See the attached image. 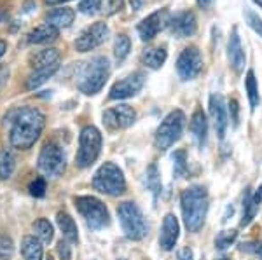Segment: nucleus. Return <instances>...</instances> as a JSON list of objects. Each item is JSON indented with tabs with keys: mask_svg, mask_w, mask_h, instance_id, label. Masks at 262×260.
<instances>
[{
	"mask_svg": "<svg viewBox=\"0 0 262 260\" xmlns=\"http://www.w3.org/2000/svg\"><path fill=\"white\" fill-rule=\"evenodd\" d=\"M42 129H44V115L40 110L30 107L19 108L11 119V145L19 150L30 149L39 140Z\"/></svg>",
	"mask_w": 262,
	"mask_h": 260,
	"instance_id": "f257e3e1",
	"label": "nucleus"
},
{
	"mask_svg": "<svg viewBox=\"0 0 262 260\" xmlns=\"http://www.w3.org/2000/svg\"><path fill=\"white\" fill-rule=\"evenodd\" d=\"M182 217L185 227L191 232H198L205 224L208 213V191L203 185H191L180 196Z\"/></svg>",
	"mask_w": 262,
	"mask_h": 260,
	"instance_id": "f03ea898",
	"label": "nucleus"
},
{
	"mask_svg": "<svg viewBox=\"0 0 262 260\" xmlns=\"http://www.w3.org/2000/svg\"><path fill=\"white\" fill-rule=\"evenodd\" d=\"M93 187L101 194L121 196L126 191V180L119 166H116L114 162H105L93 177Z\"/></svg>",
	"mask_w": 262,
	"mask_h": 260,
	"instance_id": "7ed1b4c3",
	"label": "nucleus"
},
{
	"mask_svg": "<svg viewBox=\"0 0 262 260\" xmlns=\"http://www.w3.org/2000/svg\"><path fill=\"white\" fill-rule=\"evenodd\" d=\"M108 72H111V65H108L107 58H95L93 61L88 63L86 70L81 75L79 91L84 94H96L105 86V82H107Z\"/></svg>",
	"mask_w": 262,
	"mask_h": 260,
	"instance_id": "20e7f679",
	"label": "nucleus"
},
{
	"mask_svg": "<svg viewBox=\"0 0 262 260\" xmlns=\"http://www.w3.org/2000/svg\"><path fill=\"white\" fill-rule=\"evenodd\" d=\"M117 215H119V222L122 232L126 234V238L133 241H138L142 238H145L147 230H149V225H147L145 219H143L140 208L135 203H122L117 208Z\"/></svg>",
	"mask_w": 262,
	"mask_h": 260,
	"instance_id": "39448f33",
	"label": "nucleus"
},
{
	"mask_svg": "<svg viewBox=\"0 0 262 260\" xmlns=\"http://www.w3.org/2000/svg\"><path fill=\"white\" fill-rule=\"evenodd\" d=\"M185 126V114L182 110H173L170 112L161 124H159L158 131H156V147L161 152L168 150L171 145H175V141L180 140L182 133H184Z\"/></svg>",
	"mask_w": 262,
	"mask_h": 260,
	"instance_id": "423d86ee",
	"label": "nucleus"
},
{
	"mask_svg": "<svg viewBox=\"0 0 262 260\" xmlns=\"http://www.w3.org/2000/svg\"><path fill=\"white\" fill-rule=\"evenodd\" d=\"M75 208L82 215V219L86 220V224L91 229L100 230L105 229L111 224V215L108 209L105 208V204L100 199L93 198V196H81L75 198Z\"/></svg>",
	"mask_w": 262,
	"mask_h": 260,
	"instance_id": "0eeeda50",
	"label": "nucleus"
},
{
	"mask_svg": "<svg viewBox=\"0 0 262 260\" xmlns=\"http://www.w3.org/2000/svg\"><path fill=\"white\" fill-rule=\"evenodd\" d=\"M101 150V135L95 126H86L79 136V152H77V166L88 168L98 159Z\"/></svg>",
	"mask_w": 262,
	"mask_h": 260,
	"instance_id": "6e6552de",
	"label": "nucleus"
},
{
	"mask_svg": "<svg viewBox=\"0 0 262 260\" xmlns=\"http://www.w3.org/2000/svg\"><path fill=\"white\" fill-rule=\"evenodd\" d=\"M65 164H67V159L61 147L54 144V141L46 144L39 156L40 171H44L49 177H60L63 171H65Z\"/></svg>",
	"mask_w": 262,
	"mask_h": 260,
	"instance_id": "1a4fd4ad",
	"label": "nucleus"
},
{
	"mask_svg": "<svg viewBox=\"0 0 262 260\" xmlns=\"http://www.w3.org/2000/svg\"><path fill=\"white\" fill-rule=\"evenodd\" d=\"M203 70V58L198 48H185L177 60V72L182 81H192Z\"/></svg>",
	"mask_w": 262,
	"mask_h": 260,
	"instance_id": "9d476101",
	"label": "nucleus"
},
{
	"mask_svg": "<svg viewBox=\"0 0 262 260\" xmlns=\"http://www.w3.org/2000/svg\"><path fill=\"white\" fill-rule=\"evenodd\" d=\"M107 35H108V27L105 23H101V21H98V23L88 27L86 30L77 37V40H75V49H77L79 53L93 51V49L98 48V45H101L107 40Z\"/></svg>",
	"mask_w": 262,
	"mask_h": 260,
	"instance_id": "9b49d317",
	"label": "nucleus"
},
{
	"mask_svg": "<svg viewBox=\"0 0 262 260\" xmlns=\"http://www.w3.org/2000/svg\"><path fill=\"white\" fill-rule=\"evenodd\" d=\"M137 119V112L129 105H117L103 114V123L108 129H126Z\"/></svg>",
	"mask_w": 262,
	"mask_h": 260,
	"instance_id": "f8f14e48",
	"label": "nucleus"
},
{
	"mask_svg": "<svg viewBox=\"0 0 262 260\" xmlns=\"http://www.w3.org/2000/svg\"><path fill=\"white\" fill-rule=\"evenodd\" d=\"M145 84V75L142 72H135L124 77L122 81L116 82L111 89V98L112 100H126V98H131V96L138 94L140 89Z\"/></svg>",
	"mask_w": 262,
	"mask_h": 260,
	"instance_id": "ddd939ff",
	"label": "nucleus"
},
{
	"mask_svg": "<svg viewBox=\"0 0 262 260\" xmlns=\"http://www.w3.org/2000/svg\"><path fill=\"white\" fill-rule=\"evenodd\" d=\"M168 23V11L161 9V11H156L152 12L150 16H147L145 19L140 21L138 25V35L143 42L152 40L159 32L163 30V27Z\"/></svg>",
	"mask_w": 262,
	"mask_h": 260,
	"instance_id": "4468645a",
	"label": "nucleus"
},
{
	"mask_svg": "<svg viewBox=\"0 0 262 260\" xmlns=\"http://www.w3.org/2000/svg\"><path fill=\"white\" fill-rule=\"evenodd\" d=\"M210 115H212L215 131H217L219 138H224L227 131V126H229V119H227V107L221 94L210 96Z\"/></svg>",
	"mask_w": 262,
	"mask_h": 260,
	"instance_id": "2eb2a0df",
	"label": "nucleus"
},
{
	"mask_svg": "<svg viewBox=\"0 0 262 260\" xmlns=\"http://www.w3.org/2000/svg\"><path fill=\"white\" fill-rule=\"evenodd\" d=\"M198 30V21L194 12L191 11H184L179 12L171 21H170V32L179 39H185V37L194 35Z\"/></svg>",
	"mask_w": 262,
	"mask_h": 260,
	"instance_id": "dca6fc26",
	"label": "nucleus"
},
{
	"mask_svg": "<svg viewBox=\"0 0 262 260\" xmlns=\"http://www.w3.org/2000/svg\"><path fill=\"white\" fill-rule=\"evenodd\" d=\"M180 236V224L175 215H166L163 220L161 236H159V245L164 251H170L175 248L177 241Z\"/></svg>",
	"mask_w": 262,
	"mask_h": 260,
	"instance_id": "f3484780",
	"label": "nucleus"
},
{
	"mask_svg": "<svg viewBox=\"0 0 262 260\" xmlns=\"http://www.w3.org/2000/svg\"><path fill=\"white\" fill-rule=\"evenodd\" d=\"M227 54H229V61H231V66L234 68V72L242 74L245 68L247 56H245L242 39H239V35H238V28H232V32H231L229 42H227Z\"/></svg>",
	"mask_w": 262,
	"mask_h": 260,
	"instance_id": "a211bd4d",
	"label": "nucleus"
},
{
	"mask_svg": "<svg viewBox=\"0 0 262 260\" xmlns=\"http://www.w3.org/2000/svg\"><path fill=\"white\" fill-rule=\"evenodd\" d=\"M191 133L194 140L198 141V147L203 149L206 144V135H208V121L201 108H198L191 117Z\"/></svg>",
	"mask_w": 262,
	"mask_h": 260,
	"instance_id": "6ab92c4d",
	"label": "nucleus"
},
{
	"mask_svg": "<svg viewBox=\"0 0 262 260\" xmlns=\"http://www.w3.org/2000/svg\"><path fill=\"white\" fill-rule=\"evenodd\" d=\"M21 253L27 260H42V241L37 236H25L21 241Z\"/></svg>",
	"mask_w": 262,
	"mask_h": 260,
	"instance_id": "aec40b11",
	"label": "nucleus"
},
{
	"mask_svg": "<svg viewBox=\"0 0 262 260\" xmlns=\"http://www.w3.org/2000/svg\"><path fill=\"white\" fill-rule=\"evenodd\" d=\"M56 222L58 227L63 232V238H65L69 243H77L79 241V232H77V225H75L74 219L69 215V213L60 211L56 215Z\"/></svg>",
	"mask_w": 262,
	"mask_h": 260,
	"instance_id": "412c9836",
	"label": "nucleus"
},
{
	"mask_svg": "<svg viewBox=\"0 0 262 260\" xmlns=\"http://www.w3.org/2000/svg\"><path fill=\"white\" fill-rule=\"evenodd\" d=\"M60 68V63H53V65H46V66H39L35 68L30 77H28V82H27V87L28 89H35V87L42 86L49 77H53L54 72Z\"/></svg>",
	"mask_w": 262,
	"mask_h": 260,
	"instance_id": "4be33fe9",
	"label": "nucleus"
},
{
	"mask_svg": "<svg viewBox=\"0 0 262 260\" xmlns=\"http://www.w3.org/2000/svg\"><path fill=\"white\" fill-rule=\"evenodd\" d=\"M168 58V53L164 48H150L147 51L142 53V61L145 66H149L152 70H158L164 65Z\"/></svg>",
	"mask_w": 262,
	"mask_h": 260,
	"instance_id": "5701e85b",
	"label": "nucleus"
},
{
	"mask_svg": "<svg viewBox=\"0 0 262 260\" xmlns=\"http://www.w3.org/2000/svg\"><path fill=\"white\" fill-rule=\"evenodd\" d=\"M56 37H58V28H54V27H51L49 23H46L28 33V42H30V44H46V42L54 40Z\"/></svg>",
	"mask_w": 262,
	"mask_h": 260,
	"instance_id": "b1692460",
	"label": "nucleus"
},
{
	"mask_svg": "<svg viewBox=\"0 0 262 260\" xmlns=\"http://www.w3.org/2000/svg\"><path fill=\"white\" fill-rule=\"evenodd\" d=\"M75 12L70 7H61V9H54L48 16V23L54 28H67L74 23Z\"/></svg>",
	"mask_w": 262,
	"mask_h": 260,
	"instance_id": "393cba45",
	"label": "nucleus"
},
{
	"mask_svg": "<svg viewBox=\"0 0 262 260\" xmlns=\"http://www.w3.org/2000/svg\"><path fill=\"white\" fill-rule=\"evenodd\" d=\"M245 89H247V94H248L250 108H252V110H255V108L259 107L260 96H259V87H257L255 75H253L252 70H248V72H247V79H245Z\"/></svg>",
	"mask_w": 262,
	"mask_h": 260,
	"instance_id": "a878e982",
	"label": "nucleus"
},
{
	"mask_svg": "<svg viewBox=\"0 0 262 260\" xmlns=\"http://www.w3.org/2000/svg\"><path fill=\"white\" fill-rule=\"evenodd\" d=\"M257 204L253 201V192L252 188H247L245 191V196H243V217H242V225H248L250 222L253 220L257 213Z\"/></svg>",
	"mask_w": 262,
	"mask_h": 260,
	"instance_id": "bb28decb",
	"label": "nucleus"
},
{
	"mask_svg": "<svg viewBox=\"0 0 262 260\" xmlns=\"http://www.w3.org/2000/svg\"><path fill=\"white\" fill-rule=\"evenodd\" d=\"M147 188L152 192V196H154V199L159 198V194H161L163 191V185H161V177H159V171H158V166L156 164H150L147 168Z\"/></svg>",
	"mask_w": 262,
	"mask_h": 260,
	"instance_id": "cd10ccee",
	"label": "nucleus"
},
{
	"mask_svg": "<svg viewBox=\"0 0 262 260\" xmlns=\"http://www.w3.org/2000/svg\"><path fill=\"white\" fill-rule=\"evenodd\" d=\"M58 60H60V54H58L56 49H44V51L33 54V58H32L35 68L46 66V65H53V63H58Z\"/></svg>",
	"mask_w": 262,
	"mask_h": 260,
	"instance_id": "c85d7f7f",
	"label": "nucleus"
},
{
	"mask_svg": "<svg viewBox=\"0 0 262 260\" xmlns=\"http://www.w3.org/2000/svg\"><path fill=\"white\" fill-rule=\"evenodd\" d=\"M173 161V177L182 178L187 171V154L185 150H175L171 156Z\"/></svg>",
	"mask_w": 262,
	"mask_h": 260,
	"instance_id": "c756f323",
	"label": "nucleus"
},
{
	"mask_svg": "<svg viewBox=\"0 0 262 260\" xmlns=\"http://www.w3.org/2000/svg\"><path fill=\"white\" fill-rule=\"evenodd\" d=\"M33 230H35V236L39 238L42 243H49L53 240V225L49 224V220L39 219L33 224Z\"/></svg>",
	"mask_w": 262,
	"mask_h": 260,
	"instance_id": "7c9ffc66",
	"label": "nucleus"
},
{
	"mask_svg": "<svg viewBox=\"0 0 262 260\" xmlns=\"http://www.w3.org/2000/svg\"><path fill=\"white\" fill-rule=\"evenodd\" d=\"M236 238H238V230H234V229L222 230V232H219L217 238H215V248H217V250H227L232 243L236 241Z\"/></svg>",
	"mask_w": 262,
	"mask_h": 260,
	"instance_id": "2f4dec72",
	"label": "nucleus"
},
{
	"mask_svg": "<svg viewBox=\"0 0 262 260\" xmlns=\"http://www.w3.org/2000/svg\"><path fill=\"white\" fill-rule=\"evenodd\" d=\"M14 157H12L11 152H2L0 154V178L2 180H7L12 175L14 171Z\"/></svg>",
	"mask_w": 262,
	"mask_h": 260,
	"instance_id": "473e14b6",
	"label": "nucleus"
},
{
	"mask_svg": "<svg viewBox=\"0 0 262 260\" xmlns=\"http://www.w3.org/2000/svg\"><path fill=\"white\" fill-rule=\"evenodd\" d=\"M131 51V40L128 35H119L116 39V44H114V54H116L117 60H124L126 56Z\"/></svg>",
	"mask_w": 262,
	"mask_h": 260,
	"instance_id": "72a5a7b5",
	"label": "nucleus"
},
{
	"mask_svg": "<svg viewBox=\"0 0 262 260\" xmlns=\"http://www.w3.org/2000/svg\"><path fill=\"white\" fill-rule=\"evenodd\" d=\"M245 18H247L248 27L262 37V18H259V14H255V12L250 9H245Z\"/></svg>",
	"mask_w": 262,
	"mask_h": 260,
	"instance_id": "f704fd0d",
	"label": "nucleus"
},
{
	"mask_svg": "<svg viewBox=\"0 0 262 260\" xmlns=\"http://www.w3.org/2000/svg\"><path fill=\"white\" fill-rule=\"evenodd\" d=\"M239 250L245 251V253L255 255L257 258L262 260V241H248V243H242V245H239Z\"/></svg>",
	"mask_w": 262,
	"mask_h": 260,
	"instance_id": "c9c22d12",
	"label": "nucleus"
},
{
	"mask_svg": "<svg viewBox=\"0 0 262 260\" xmlns=\"http://www.w3.org/2000/svg\"><path fill=\"white\" fill-rule=\"evenodd\" d=\"M100 6H101V0H81L79 11L84 12V14H95L100 9Z\"/></svg>",
	"mask_w": 262,
	"mask_h": 260,
	"instance_id": "e433bc0d",
	"label": "nucleus"
},
{
	"mask_svg": "<svg viewBox=\"0 0 262 260\" xmlns=\"http://www.w3.org/2000/svg\"><path fill=\"white\" fill-rule=\"evenodd\" d=\"M28 191H30V194L35 196V198H42V196L46 194V180L44 178H37L35 182L30 183Z\"/></svg>",
	"mask_w": 262,
	"mask_h": 260,
	"instance_id": "4c0bfd02",
	"label": "nucleus"
},
{
	"mask_svg": "<svg viewBox=\"0 0 262 260\" xmlns=\"http://www.w3.org/2000/svg\"><path fill=\"white\" fill-rule=\"evenodd\" d=\"M229 112H231V121H232V126H238V123H239V105H238V102H236L234 98H231L229 100Z\"/></svg>",
	"mask_w": 262,
	"mask_h": 260,
	"instance_id": "58836bf2",
	"label": "nucleus"
},
{
	"mask_svg": "<svg viewBox=\"0 0 262 260\" xmlns=\"http://www.w3.org/2000/svg\"><path fill=\"white\" fill-rule=\"evenodd\" d=\"M11 253H12V241H11V238L2 236V238H0V255H2V257H9Z\"/></svg>",
	"mask_w": 262,
	"mask_h": 260,
	"instance_id": "ea45409f",
	"label": "nucleus"
},
{
	"mask_svg": "<svg viewBox=\"0 0 262 260\" xmlns=\"http://www.w3.org/2000/svg\"><path fill=\"white\" fill-rule=\"evenodd\" d=\"M58 255H60L61 260H70L72 253H70V246H69V243H67V241L61 240L60 243H58Z\"/></svg>",
	"mask_w": 262,
	"mask_h": 260,
	"instance_id": "a19ab883",
	"label": "nucleus"
},
{
	"mask_svg": "<svg viewBox=\"0 0 262 260\" xmlns=\"http://www.w3.org/2000/svg\"><path fill=\"white\" fill-rule=\"evenodd\" d=\"M179 260H194V257H192V251L189 250V248H184L179 253Z\"/></svg>",
	"mask_w": 262,
	"mask_h": 260,
	"instance_id": "79ce46f5",
	"label": "nucleus"
},
{
	"mask_svg": "<svg viewBox=\"0 0 262 260\" xmlns=\"http://www.w3.org/2000/svg\"><path fill=\"white\" fill-rule=\"evenodd\" d=\"M253 201H255V204L259 206V204L262 203V185L257 188L255 191V194H253Z\"/></svg>",
	"mask_w": 262,
	"mask_h": 260,
	"instance_id": "37998d69",
	"label": "nucleus"
},
{
	"mask_svg": "<svg viewBox=\"0 0 262 260\" xmlns=\"http://www.w3.org/2000/svg\"><path fill=\"white\" fill-rule=\"evenodd\" d=\"M143 2H145V0H129L131 7H133L135 11H140L142 6H143Z\"/></svg>",
	"mask_w": 262,
	"mask_h": 260,
	"instance_id": "c03bdc74",
	"label": "nucleus"
},
{
	"mask_svg": "<svg viewBox=\"0 0 262 260\" xmlns=\"http://www.w3.org/2000/svg\"><path fill=\"white\" fill-rule=\"evenodd\" d=\"M212 2H213V0H198V6L203 7V9H206V7H208Z\"/></svg>",
	"mask_w": 262,
	"mask_h": 260,
	"instance_id": "a18cd8bd",
	"label": "nucleus"
},
{
	"mask_svg": "<svg viewBox=\"0 0 262 260\" xmlns=\"http://www.w3.org/2000/svg\"><path fill=\"white\" fill-rule=\"evenodd\" d=\"M6 51H7V44L4 40H0V58H2L4 54H6Z\"/></svg>",
	"mask_w": 262,
	"mask_h": 260,
	"instance_id": "49530a36",
	"label": "nucleus"
},
{
	"mask_svg": "<svg viewBox=\"0 0 262 260\" xmlns=\"http://www.w3.org/2000/svg\"><path fill=\"white\" fill-rule=\"evenodd\" d=\"M48 4H51V6H56V4H65V2H70V0H46Z\"/></svg>",
	"mask_w": 262,
	"mask_h": 260,
	"instance_id": "de8ad7c7",
	"label": "nucleus"
},
{
	"mask_svg": "<svg viewBox=\"0 0 262 260\" xmlns=\"http://www.w3.org/2000/svg\"><path fill=\"white\" fill-rule=\"evenodd\" d=\"M253 2H255V4H257V6H259V7H260V9H262V0H253Z\"/></svg>",
	"mask_w": 262,
	"mask_h": 260,
	"instance_id": "09e8293b",
	"label": "nucleus"
},
{
	"mask_svg": "<svg viewBox=\"0 0 262 260\" xmlns=\"http://www.w3.org/2000/svg\"><path fill=\"white\" fill-rule=\"evenodd\" d=\"M219 260H229V258H219Z\"/></svg>",
	"mask_w": 262,
	"mask_h": 260,
	"instance_id": "8fccbe9b",
	"label": "nucleus"
}]
</instances>
